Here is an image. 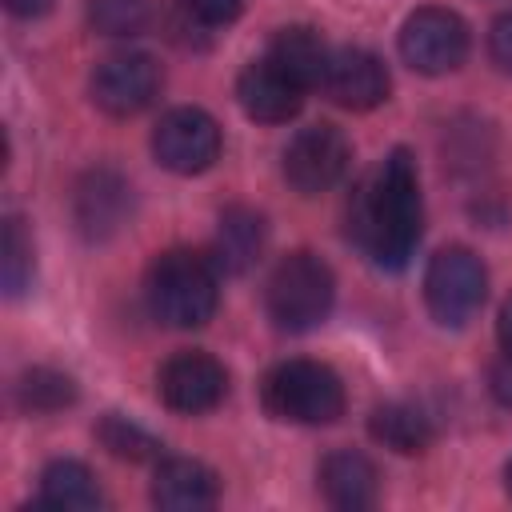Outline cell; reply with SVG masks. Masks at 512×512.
<instances>
[{
    "label": "cell",
    "instance_id": "obj_1",
    "mask_svg": "<svg viewBox=\"0 0 512 512\" xmlns=\"http://www.w3.org/2000/svg\"><path fill=\"white\" fill-rule=\"evenodd\" d=\"M424 232L420 176L408 148H392L352 192L348 236L384 272L408 268Z\"/></svg>",
    "mask_w": 512,
    "mask_h": 512
},
{
    "label": "cell",
    "instance_id": "obj_2",
    "mask_svg": "<svg viewBox=\"0 0 512 512\" xmlns=\"http://www.w3.org/2000/svg\"><path fill=\"white\" fill-rule=\"evenodd\" d=\"M216 260L192 248H168L152 260L144 276L148 308L168 328H200L212 320L220 304V276Z\"/></svg>",
    "mask_w": 512,
    "mask_h": 512
},
{
    "label": "cell",
    "instance_id": "obj_3",
    "mask_svg": "<svg viewBox=\"0 0 512 512\" xmlns=\"http://www.w3.org/2000/svg\"><path fill=\"white\" fill-rule=\"evenodd\" d=\"M332 300H336V276L312 252H288L264 284V308L280 332L316 328L332 312Z\"/></svg>",
    "mask_w": 512,
    "mask_h": 512
},
{
    "label": "cell",
    "instance_id": "obj_4",
    "mask_svg": "<svg viewBox=\"0 0 512 512\" xmlns=\"http://www.w3.org/2000/svg\"><path fill=\"white\" fill-rule=\"evenodd\" d=\"M264 412L288 424H332L344 412V384L320 360H284L260 384Z\"/></svg>",
    "mask_w": 512,
    "mask_h": 512
},
{
    "label": "cell",
    "instance_id": "obj_5",
    "mask_svg": "<svg viewBox=\"0 0 512 512\" xmlns=\"http://www.w3.org/2000/svg\"><path fill=\"white\" fill-rule=\"evenodd\" d=\"M488 296V272L472 248H440L424 272V304L436 324L464 328Z\"/></svg>",
    "mask_w": 512,
    "mask_h": 512
},
{
    "label": "cell",
    "instance_id": "obj_6",
    "mask_svg": "<svg viewBox=\"0 0 512 512\" xmlns=\"http://www.w3.org/2000/svg\"><path fill=\"white\" fill-rule=\"evenodd\" d=\"M400 56L424 76L456 72L468 56V24L452 8H416L400 28Z\"/></svg>",
    "mask_w": 512,
    "mask_h": 512
},
{
    "label": "cell",
    "instance_id": "obj_7",
    "mask_svg": "<svg viewBox=\"0 0 512 512\" xmlns=\"http://www.w3.org/2000/svg\"><path fill=\"white\" fill-rule=\"evenodd\" d=\"M348 160L352 144L336 124H308L284 148V180L300 196H320L344 180Z\"/></svg>",
    "mask_w": 512,
    "mask_h": 512
},
{
    "label": "cell",
    "instance_id": "obj_8",
    "mask_svg": "<svg viewBox=\"0 0 512 512\" xmlns=\"http://www.w3.org/2000/svg\"><path fill=\"white\" fill-rule=\"evenodd\" d=\"M160 64L148 52H112L92 68V104L108 116H136L160 96Z\"/></svg>",
    "mask_w": 512,
    "mask_h": 512
},
{
    "label": "cell",
    "instance_id": "obj_9",
    "mask_svg": "<svg viewBox=\"0 0 512 512\" xmlns=\"http://www.w3.org/2000/svg\"><path fill=\"white\" fill-rule=\"evenodd\" d=\"M152 156L176 176L208 172L220 156V128L204 108H172L152 132Z\"/></svg>",
    "mask_w": 512,
    "mask_h": 512
},
{
    "label": "cell",
    "instance_id": "obj_10",
    "mask_svg": "<svg viewBox=\"0 0 512 512\" xmlns=\"http://www.w3.org/2000/svg\"><path fill=\"white\" fill-rule=\"evenodd\" d=\"M156 392L172 412L200 416L228 396V372L208 352H176L156 372Z\"/></svg>",
    "mask_w": 512,
    "mask_h": 512
},
{
    "label": "cell",
    "instance_id": "obj_11",
    "mask_svg": "<svg viewBox=\"0 0 512 512\" xmlns=\"http://www.w3.org/2000/svg\"><path fill=\"white\" fill-rule=\"evenodd\" d=\"M320 88L340 108L368 112V108L388 100L392 80H388V68H384V60L376 52H368V48H336Z\"/></svg>",
    "mask_w": 512,
    "mask_h": 512
},
{
    "label": "cell",
    "instance_id": "obj_12",
    "mask_svg": "<svg viewBox=\"0 0 512 512\" xmlns=\"http://www.w3.org/2000/svg\"><path fill=\"white\" fill-rule=\"evenodd\" d=\"M72 212H76V228L88 240H108L132 216V188L116 168H92L76 184Z\"/></svg>",
    "mask_w": 512,
    "mask_h": 512
},
{
    "label": "cell",
    "instance_id": "obj_13",
    "mask_svg": "<svg viewBox=\"0 0 512 512\" xmlns=\"http://www.w3.org/2000/svg\"><path fill=\"white\" fill-rule=\"evenodd\" d=\"M236 100L260 124H288L304 104V88L292 84L284 72H276L268 60H256V64H248L240 72Z\"/></svg>",
    "mask_w": 512,
    "mask_h": 512
},
{
    "label": "cell",
    "instance_id": "obj_14",
    "mask_svg": "<svg viewBox=\"0 0 512 512\" xmlns=\"http://www.w3.org/2000/svg\"><path fill=\"white\" fill-rule=\"evenodd\" d=\"M220 496V484H216V472L200 460H164L152 476V504L164 508V512H200V508H212Z\"/></svg>",
    "mask_w": 512,
    "mask_h": 512
},
{
    "label": "cell",
    "instance_id": "obj_15",
    "mask_svg": "<svg viewBox=\"0 0 512 512\" xmlns=\"http://www.w3.org/2000/svg\"><path fill=\"white\" fill-rule=\"evenodd\" d=\"M276 72H284L292 84H300L304 92L308 88H320L324 84V72H328V60H332V48L324 44V36L308 24H292V28H280L268 44V56H264Z\"/></svg>",
    "mask_w": 512,
    "mask_h": 512
},
{
    "label": "cell",
    "instance_id": "obj_16",
    "mask_svg": "<svg viewBox=\"0 0 512 512\" xmlns=\"http://www.w3.org/2000/svg\"><path fill=\"white\" fill-rule=\"evenodd\" d=\"M320 492L332 508H348V512L372 508L380 492V472L364 452L340 448V452H328L320 464Z\"/></svg>",
    "mask_w": 512,
    "mask_h": 512
},
{
    "label": "cell",
    "instance_id": "obj_17",
    "mask_svg": "<svg viewBox=\"0 0 512 512\" xmlns=\"http://www.w3.org/2000/svg\"><path fill=\"white\" fill-rule=\"evenodd\" d=\"M264 236L268 232H264V216L260 212H252L244 204L224 208L220 212V224H216V244H212L216 268H224L232 276L248 272L260 260V252H264Z\"/></svg>",
    "mask_w": 512,
    "mask_h": 512
},
{
    "label": "cell",
    "instance_id": "obj_18",
    "mask_svg": "<svg viewBox=\"0 0 512 512\" xmlns=\"http://www.w3.org/2000/svg\"><path fill=\"white\" fill-rule=\"evenodd\" d=\"M368 432H372V440L376 444H384V448H392V452H400V456H416V452H424L428 444H432V436H436V428H432V420L416 408V404H380L372 416H368Z\"/></svg>",
    "mask_w": 512,
    "mask_h": 512
},
{
    "label": "cell",
    "instance_id": "obj_19",
    "mask_svg": "<svg viewBox=\"0 0 512 512\" xmlns=\"http://www.w3.org/2000/svg\"><path fill=\"white\" fill-rule=\"evenodd\" d=\"M40 504H48V508H100L104 492L80 460H52L40 472Z\"/></svg>",
    "mask_w": 512,
    "mask_h": 512
},
{
    "label": "cell",
    "instance_id": "obj_20",
    "mask_svg": "<svg viewBox=\"0 0 512 512\" xmlns=\"http://www.w3.org/2000/svg\"><path fill=\"white\" fill-rule=\"evenodd\" d=\"M76 400V384L68 372L56 368H28L16 380V404L24 412H60Z\"/></svg>",
    "mask_w": 512,
    "mask_h": 512
},
{
    "label": "cell",
    "instance_id": "obj_21",
    "mask_svg": "<svg viewBox=\"0 0 512 512\" xmlns=\"http://www.w3.org/2000/svg\"><path fill=\"white\" fill-rule=\"evenodd\" d=\"M96 440H100L112 456L132 460V464H140V460H156V456H160V440H156L152 432H144L140 424L116 416V412H108V416L96 424Z\"/></svg>",
    "mask_w": 512,
    "mask_h": 512
},
{
    "label": "cell",
    "instance_id": "obj_22",
    "mask_svg": "<svg viewBox=\"0 0 512 512\" xmlns=\"http://www.w3.org/2000/svg\"><path fill=\"white\" fill-rule=\"evenodd\" d=\"M0 280L8 296H20L32 284V236L20 216L4 220V248H0Z\"/></svg>",
    "mask_w": 512,
    "mask_h": 512
},
{
    "label": "cell",
    "instance_id": "obj_23",
    "mask_svg": "<svg viewBox=\"0 0 512 512\" xmlns=\"http://www.w3.org/2000/svg\"><path fill=\"white\" fill-rule=\"evenodd\" d=\"M148 20V0H88V24L100 36H140Z\"/></svg>",
    "mask_w": 512,
    "mask_h": 512
},
{
    "label": "cell",
    "instance_id": "obj_24",
    "mask_svg": "<svg viewBox=\"0 0 512 512\" xmlns=\"http://www.w3.org/2000/svg\"><path fill=\"white\" fill-rule=\"evenodd\" d=\"M488 56H492V64L504 76H512V12H500L492 20V28H488Z\"/></svg>",
    "mask_w": 512,
    "mask_h": 512
},
{
    "label": "cell",
    "instance_id": "obj_25",
    "mask_svg": "<svg viewBox=\"0 0 512 512\" xmlns=\"http://www.w3.org/2000/svg\"><path fill=\"white\" fill-rule=\"evenodd\" d=\"M180 4H184V12H188L192 20H200V24H228V20H236L240 8H244V0H180Z\"/></svg>",
    "mask_w": 512,
    "mask_h": 512
},
{
    "label": "cell",
    "instance_id": "obj_26",
    "mask_svg": "<svg viewBox=\"0 0 512 512\" xmlns=\"http://www.w3.org/2000/svg\"><path fill=\"white\" fill-rule=\"evenodd\" d=\"M488 388H492V396H496L504 408H512V356H508V352H504V360L492 364V372H488Z\"/></svg>",
    "mask_w": 512,
    "mask_h": 512
},
{
    "label": "cell",
    "instance_id": "obj_27",
    "mask_svg": "<svg viewBox=\"0 0 512 512\" xmlns=\"http://www.w3.org/2000/svg\"><path fill=\"white\" fill-rule=\"evenodd\" d=\"M4 8H8L12 16H40V12L52 8V0H4Z\"/></svg>",
    "mask_w": 512,
    "mask_h": 512
},
{
    "label": "cell",
    "instance_id": "obj_28",
    "mask_svg": "<svg viewBox=\"0 0 512 512\" xmlns=\"http://www.w3.org/2000/svg\"><path fill=\"white\" fill-rule=\"evenodd\" d=\"M496 332H500L504 352L512 356V296H508V300H504V308H500V324H496Z\"/></svg>",
    "mask_w": 512,
    "mask_h": 512
},
{
    "label": "cell",
    "instance_id": "obj_29",
    "mask_svg": "<svg viewBox=\"0 0 512 512\" xmlns=\"http://www.w3.org/2000/svg\"><path fill=\"white\" fill-rule=\"evenodd\" d=\"M504 488H508V496H512V460H508V468H504Z\"/></svg>",
    "mask_w": 512,
    "mask_h": 512
}]
</instances>
